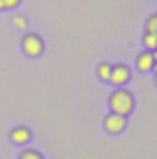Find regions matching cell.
Returning a JSON list of instances; mask_svg holds the SVG:
<instances>
[{
    "mask_svg": "<svg viewBox=\"0 0 157 159\" xmlns=\"http://www.w3.org/2000/svg\"><path fill=\"white\" fill-rule=\"evenodd\" d=\"M153 62H155L153 51H148V48H143L136 56V69L139 72H153Z\"/></svg>",
    "mask_w": 157,
    "mask_h": 159,
    "instance_id": "obj_6",
    "label": "cell"
},
{
    "mask_svg": "<svg viewBox=\"0 0 157 159\" xmlns=\"http://www.w3.org/2000/svg\"><path fill=\"white\" fill-rule=\"evenodd\" d=\"M129 79H132V69H129L125 62H116V65H111L109 83H113L116 88H125V83H127Z\"/></svg>",
    "mask_w": 157,
    "mask_h": 159,
    "instance_id": "obj_3",
    "label": "cell"
},
{
    "mask_svg": "<svg viewBox=\"0 0 157 159\" xmlns=\"http://www.w3.org/2000/svg\"><path fill=\"white\" fill-rule=\"evenodd\" d=\"M153 72L157 74V60H155V62H153Z\"/></svg>",
    "mask_w": 157,
    "mask_h": 159,
    "instance_id": "obj_13",
    "label": "cell"
},
{
    "mask_svg": "<svg viewBox=\"0 0 157 159\" xmlns=\"http://www.w3.org/2000/svg\"><path fill=\"white\" fill-rule=\"evenodd\" d=\"M109 76H111V62L102 60V62L97 65V79L99 81H109Z\"/></svg>",
    "mask_w": 157,
    "mask_h": 159,
    "instance_id": "obj_7",
    "label": "cell"
},
{
    "mask_svg": "<svg viewBox=\"0 0 157 159\" xmlns=\"http://www.w3.org/2000/svg\"><path fill=\"white\" fill-rule=\"evenodd\" d=\"M134 95L127 90V88H116L109 95V108L111 113H120V116H129L134 111Z\"/></svg>",
    "mask_w": 157,
    "mask_h": 159,
    "instance_id": "obj_1",
    "label": "cell"
},
{
    "mask_svg": "<svg viewBox=\"0 0 157 159\" xmlns=\"http://www.w3.org/2000/svg\"><path fill=\"white\" fill-rule=\"evenodd\" d=\"M0 9H5V5H2V0H0Z\"/></svg>",
    "mask_w": 157,
    "mask_h": 159,
    "instance_id": "obj_15",
    "label": "cell"
},
{
    "mask_svg": "<svg viewBox=\"0 0 157 159\" xmlns=\"http://www.w3.org/2000/svg\"><path fill=\"white\" fill-rule=\"evenodd\" d=\"M19 159H44V157H42V152L35 150V148H23L21 155H19Z\"/></svg>",
    "mask_w": 157,
    "mask_h": 159,
    "instance_id": "obj_9",
    "label": "cell"
},
{
    "mask_svg": "<svg viewBox=\"0 0 157 159\" xmlns=\"http://www.w3.org/2000/svg\"><path fill=\"white\" fill-rule=\"evenodd\" d=\"M145 32H157V14H150L145 19Z\"/></svg>",
    "mask_w": 157,
    "mask_h": 159,
    "instance_id": "obj_10",
    "label": "cell"
},
{
    "mask_svg": "<svg viewBox=\"0 0 157 159\" xmlns=\"http://www.w3.org/2000/svg\"><path fill=\"white\" fill-rule=\"evenodd\" d=\"M127 127V116H120V113H106L104 116V129L109 134H122Z\"/></svg>",
    "mask_w": 157,
    "mask_h": 159,
    "instance_id": "obj_4",
    "label": "cell"
},
{
    "mask_svg": "<svg viewBox=\"0 0 157 159\" xmlns=\"http://www.w3.org/2000/svg\"><path fill=\"white\" fill-rule=\"evenodd\" d=\"M32 139V131L30 127H25V125H16V127H12V131H9V141H12L14 145H25L30 143Z\"/></svg>",
    "mask_w": 157,
    "mask_h": 159,
    "instance_id": "obj_5",
    "label": "cell"
},
{
    "mask_svg": "<svg viewBox=\"0 0 157 159\" xmlns=\"http://www.w3.org/2000/svg\"><path fill=\"white\" fill-rule=\"evenodd\" d=\"M21 51L28 58H39L44 53V39L37 32H25L23 39H21Z\"/></svg>",
    "mask_w": 157,
    "mask_h": 159,
    "instance_id": "obj_2",
    "label": "cell"
},
{
    "mask_svg": "<svg viewBox=\"0 0 157 159\" xmlns=\"http://www.w3.org/2000/svg\"><path fill=\"white\" fill-rule=\"evenodd\" d=\"M153 58H155V60H157V48H155V51H153Z\"/></svg>",
    "mask_w": 157,
    "mask_h": 159,
    "instance_id": "obj_14",
    "label": "cell"
},
{
    "mask_svg": "<svg viewBox=\"0 0 157 159\" xmlns=\"http://www.w3.org/2000/svg\"><path fill=\"white\" fill-rule=\"evenodd\" d=\"M155 14H157V12H155Z\"/></svg>",
    "mask_w": 157,
    "mask_h": 159,
    "instance_id": "obj_17",
    "label": "cell"
},
{
    "mask_svg": "<svg viewBox=\"0 0 157 159\" xmlns=\"http://www.w3.org/2000/svg\"><path fill=\"white\" fill-rule=\"evenodd\" d=\"M155 85H157V74H155Z\"/></svg>",
    "mask_w": 157,
    "mask_h": 159,
    "instance_id": "obj_16",
    "label": "cell"
},
{
    "mask_svg": "<svg viewBox=\"0 0 157 159\" xmlns=\"http://www.w3.org/2000/svg\"><path fill=\"white\" fill-rule=\"evenodd\" d=\"M2 5H5V9H14L21 5V0H2Z\"/></svg>",
    "mask_w": 157,
    "mask_h": 159,
    "instance_id": "obj_12",
    "label": "cell"
},
{
    "mask_svg": "<svg viewBox=\"0 0 157 159\" xmlns=\"http://www.w3.org/2000/svg\"><path fill=\"white\" fill-rule=\"evenodd\" d=\"M12 23L16 25V28H21V30H25L28 28V21H25V16H21V14H16L14 19H12Z\"/></svg>",
    "mask_w": 157,
    "mask_h": 159,
    "instance_id": "obj_11",
    "label": "cell"
},
{
    "mask_svg": "<svg viewBox=\"0 0 157 159\" xmlns=\"http://www.w3.org/2000/svg\"><path fill=\"white\" fill-rule=\"evenodd\" d=\"M143 46L148 48V51H155L157 48V32H143Z\"/></svg>",
    "mask_w": 157,
    "mask_h": 159,
    "instance_id": "obj_8",
    "label": "cell"
}]
</instances>
